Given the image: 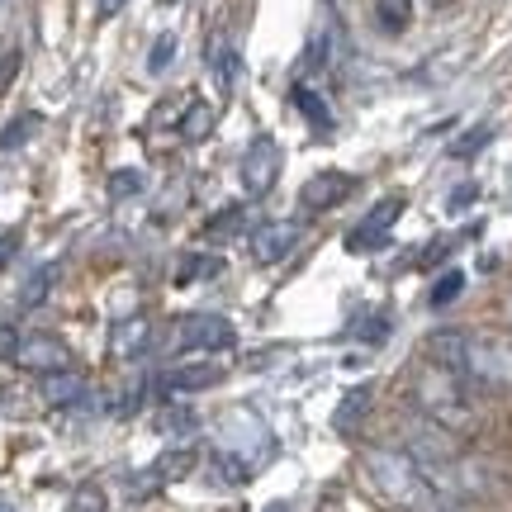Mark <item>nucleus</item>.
Returning <instances> with one entry per match:
<instances>
[{
  "instance_id": "nucleus-1",
  "label": "nucleus",
  "mask_w": 512,
  "mask_h": 512,
  "mask_svg": "<svg viewBox=\"0 0 512 512\" xmlns=\"http://www.w3.org/2000/svg\"><path fill=\"white\" fill-rule=\"evenodd\" d=\"M413 399H418L422 418L437 422L441 432H470V427H475L470 380H460L456 370L437 366V361H427V366L413 375Z\"/></svg>"
},
{
  "instance_id": "nucleus-32",
  "label": "nucleus",
  "mask_w": 512,
  "mask_h": 512,
  "mask_svg": "<svg viewBox=\"0 0 512 512\" xmlns=\"http://www.w3.org/2000/svg\"><path fill=\"white\" fill-rule=\"evenodd\" d=\"M15 72H19V53H10L5 62H0V91H5V86L15 81Z\"/></svg>"
},
{
  "instance_id": "nucleus-34",
  "label": "nucleus",
  "mask_w": 512,
  "mask_h": 512,
  "mask_svg": "<svg viewBox=\"0 0 512 512\" xmlns=\"http://www.w3.org/2000/svg\"><path fill=\"white\" fill-rule=\"evenodd\" d=\"M475 195H479L475 185H460V190H456V195H451V200H446V204H451V209H460V204H470V200H475Z\"/></svg>"
},
{
  "instance_id": "nucleus-33",
  "label": "nucleus",
  "mask_w": 512,
  "mask_h": 512,
  "mask_svg": "<svg viewBox=\"0 0 512 512\" xmlns=\"http://www.w3.org/2000/svg\"><path fill=\"white\" fill-rule=\"evenodd\" d=\"M128 0H95V10H100V19H114L119 10H124Z\"/></svg>"
},
{
  "instance_id": "nucleus-22",
  "label": "nucleus",
  "mask_w": 512,
  "mask_h": 512,
  "mask_svg": "<svg viewBox=\"0 0 512 512\" xmlns=\"http://www.w3.org/2000/svg\"><path fill=\"white\" fill-rule=\"evenodd\" d=\"M460 290H465V275H460V271H446L437 285H432V309H446L451 299H460Z\"/></svg>"
},
{
  "instance_id": "nucleus-4",
  "label": "nucleus",
  "mask_w": 512,
  "mask_h": 512,
  "mask_svg": "<svg viewBox=\"0 0 512 512\" xmlns=\"http://www.w3.org/2000/svg\"><path fill=\"white\" fill-rule=\"evenodd\" d=\"M176 347L181 351H228L238 347V328L219 313H190L176 323Z\"/></svg>"
},
{
  "instance_id": "nucleus-36",
  "label": "nucleus",
  "mask_w": 512,
  "mask_h": 512,
  "mask_svg": "<svg viewBox=\"0 0 512 512\" xmlns=\"http://www.w3.org/2000/svg\"><path fill=\"white\" fill-rule=\"evenodd\" d=\"M162 5H176V0H162Z\"/></svg>"
},
{
  "instance_id": "nucleus-11",
  "label": "nucleus",
  "mask_w": 512,
  "mask_h": 512,
  "mask_svg": "<svg viewBox=\"0 0 512 512\" xmlns=\"http://www.w3.org/2000/svg\"><path fill=\"white\" fill-rule=\"evenodd\" d=\"M43 399L53 408H76L86 399V380L76 370H57V375H43Z\"/></svg>"
},
{
  "instance_id": "nucleus-37",
  "label": "nucleus",
  "mask_w": 512,
  "mask_h": 512,
  "mask_svg": "<svg viewBox=\"0 0 512 512\" xmlns=\"http://www.w3.org/2000/svg\"><path fill=\"white\" fill-rule=\"evenodd\" d=\"M0 512H10V508H5V503H0Z\"/></svg>"
},
{
  "instance_id": "nucleus-17",
  "label": "nucleus",
  "mask_w": 512,
  "mask_h": 512,
  "mask_svg": "<svg viewBox=\"0 0 512 512\" xmlns=\"http://www.w3.org/2000/svg\"><path fill=\"white\" fill-rule=\"evenodd\" d=\"M399 214H403V195H389V200H380L366 214V228H375V233H389V228L399 223Z\"/></svg>"
},
{
  "instance_id": "nucleus-30",
  "label": "nucleus",
  "mask_w": 512,
  "mask_h": 512,
  "mask_svg": "<svg viewBox=\"0 0 512 512\" xmlns=\"http://www.w3.org/2000/svg\"><path fill=\"white\" fill-rule=\"evenodd\" d=\"M19 347H24V337H19V332L5 323V328H0V361H15Z\"/></svg>"
},
{
  "instance_id": "nucleus-16",
  "label": "nucleus",
  "mask_w": 512,
  "mask_h": 512,
  "mask_svg": "<svg viewBox=\"0 0 512 512\" xmlns=\"http://www.w3.org/2000/svg\"><path fill=\"white\" fill-rule=\"evenodd\" d=\"M375 19L389 34H403L413 24V0H375Z\"/></svg>"
},
{
  "instance_id": "nucleus-14",
  "label": "nucleus",
  "mask_w": 512,
  "mask_h": 512,
  "mask_svg": "<svg viewBox=\"0 0 512 512\" xmlns=\"http://www.w3.org/2000/svg\"><path fill=\"white\" fill-rule=\"evenodd\" d=\"M57 266L53 261H48V266H38L34 275H29V280H24V285H19V309H38V304H43V299H48V294H53V285H57Z\"/></svg>"
},
{
  "instance_id": "nucleus-28",
  "label": "nucleus",
  "mask_w": 512,
  "mask_h": 512,
  "mask_svg": "<svg viewBox=\"0 0 512 512\" xmlns=\"http://www.w3.org/2000/svg\"><path fill=\"white\" fill-rule=\"evenodd\" d=\"M157 427H162V432H190V427H195V413H185V408H166L162 418H157Z\"/></svg>"
},
{
  "instance_id": "nucleus-8",
  "label": "nucleus",
  "mask_w": 512,
  "mask_h": 512,
  "mask_svg": "<svg viewBox=\"0 0 512 512\" xmlns=\"http://www.w3.org/2000/svg\"><path fill=\"white\" fill-rule=\"evenodd\" d=\"M15 361L24 370H38V375H57V370L72 366V356H67V347H62L57 337H24V347H19Z\"/></svg>"
},
{
  "instance_id": "nucleus-23",
  "label": "nucleus",
  "mask_w": 512,
  "mask_h": 512,
  "mask_svg": "<svg viewBox=\"0 0 512 512\" xmlns=\"http://www.w3.org/2000/svg\"><path fill=\"white\" fill-rule=\"evenodd\" d=\"M223 261L219 256H190V261H181V271H176V285H190V280H200V275H214Z\"/></svg>"
},
{
  "instance_id": "nucleus-9",
  "label": "nucleus",
  "mask_w": 512,
  "mask_h": 512,
  "mask_svg": "<svg viewBox=\"0 0 512 512\" xmlns=\"http://www.w3.org/2000/svg\"><path fill=\"white\" fill-rule=\"evenodd\" d=\"M223 380V370L214 361H181V366L166 370V389L176 394H200V389H214Z\"/></svg>"
},
{
  "instance_id": "nucleus-29",
  "label": "nucleus",
  "mask_w": 512,
  "mask_h": 512,
  "mask_svg": "<svg viewBox=\"0 0 512 512\" xmlns=\"http://www.w3.org/2000/svg\"><path fill=\"white\" fill-rule=\"evenodd\" d=\"M238 219H242V209H223V214H214V223H204V233L209 238H228L238 228Z\"/></svg>"
},
{
  "instance_id": "nucleus-25",
  "label": "nucleus",
  "mask_w": 512,
  "mask_h": 512,
  "mask_svg": "<svg viewBox=\"0 0 512 512\" xmlns=\"http://www.w3.org/2000/svg\"><path fill=\"white\" fill-rule=\"evenodd\" d=\"M67 512H105V489L100 484H81L67 503Z\"/></svg>"
},
{
  "instance_id": "nucleus-31",
  "label": "nucleus",
  "mask_w": 512,
  "mask_h": 512,
  "mask_svg": "<svg viewBox=\"0 0 512 512\" xmlns=\"http://www.w3.org/2000/svg\"><path fill=\"white\" fill-rule=\"evenodd\" d=\"M19 252V233L10 228V233H0V266H10V256Z\"/></svg>"
},
{
  "instance_id": "nucleus-27",
  "label": "nucleus",
  "mask_w": 512,
  "mask_h": 512,
  "mask_svg": "<svg viewBox=\"0 0 512 512\" xmlns=\"http://www.w3.org/2000/svg\"><path fill=\"white\" fill-rule=\"evenodd\" d=\"M384 242H389V233H375V228H366V223L347 233V247H351V252H366V247H384Z\"/></svg>"
},
{
  "instance_id": "nucleus-15",
  "label": "nucleus",
  "mask_w": 512,
  "mask_h": 512,
  "mask_svg": "<svg viewBox=\"0 0 512 512\" xmlns=\"http://www.w3.org/2000/svg\"><path fill=\"white\" fill-rule=\"evenodd\" d=\"M290 105L304 114V119L318 128V133H328V128H332V114H328V105H323V95L309 91V86H294V91H290Z\"/></svg>"
},
{
  "instance_id": "nucleus-5",
  "label": "nucleus",
  "mask_w": 512,
  "mask_h": 512,
  "mask_svg": "<svg viewBox=\"0 0 512 512\" xmlns=\"http://www.w3.org/2000/svg\"><path fill=\"white\" fill-rule=\"evenodd\" d=\"M294 247H299V228L290 219H266L252 228V261H261V266L285 261Z\"/></svg>"
},
{
  "instance_id": "nucleus-2",
  "label": "nucleus",
  "mask_w": 512,
  "mask_h": 512,
  "mask_svg": "<svg viewBox=\"0 0 512 512\" xmlns=\"http://www.w3.org/2000/svg\"><path fill=\"white\" fill-rule=\"evenodd\" d=\"M366 479L375 484V494H380L384 503H394V508L427 512L432 508V498H437L432 475H427L408 451H394V446H375V451H370L366 456Z\"/></svg>"
},
{
  "instance_id": "nucleus-26",
  "label": "nucleus",
  "mask_w": 512,
  "mask_h": 512,
  "mask_svg": "<svg viewBox=\"0 0 512 512\" xmlns=\"http://www.w3.org/2000/svg\"><path fill=\"white\" fill-rule=\"evenodd\" d=\"M489 138H494V128H489V124L470 128V133H465V138H460V143L451 147V157H475V152H479L484 143H489Z\"/></svg>"
},
{
  "instance_id": "nucleus-12",
  "label": "nucleus",
  "mask_w": 512,
  "mask_h": 512,
  "mask_svg": "<svg viewBox=\"0 0 512 512\" xmlns=\"http://www.w3.org/2000/svg\"><path fill=\"white\" fill-rule=\"evenodd\" d=\"M209 72H214V81H219L223 95L238 86V53H233L228 38H214V43H209Z\"/></svg>"
},
{
  "instance_id": "nucleus-20",
  "label": "nucleus",
  "mask_w": 512,
  "mask_h": 512,
  "mask_svg": "<svg viewBox=\"0 0 512 512\" xmlns=\"http://www.w3.org/2000/svg\"><path fill=\"white\" fill-rule=\"evenodd\" d=\"M366 403H370V389H351L347 399H342V408H337V427H342V432H351V427H356V418L366 413Z\"/></svg>"
},
{
  "instance_id": "nucleus-6",
  "label": "nucleus",
  "mask_w": 512,
  "mask_h": 512,
  "mask_svg": "<svg viewBox=\"0 0 512 512\" xmlns=\"http://www.w3.org/2000/svg\"><path fill=\"white\" fill-rule=\"evenodd\" d=\"M280 176V147L271 138H256L247 147V157H242V185H247V195H266Z\"/></svg>"
},
{
  "instance_id": "nucleus-21",
  "label": "nucleus",
  "mask_w": 512,
  "mask_h": 512,
  "mask_svg": "<svg viewBox=\"0 0 512 512\" xmlns=\"http://www.w3.org/2000/svg\"><path fill=\"white\" fill-rule=\"evenodd\" d=\"M143 171H133V166H124V171H114L110 176V200H128V195H138L143 190Z\"/></svg>"
},
{
  "instance_id": "nucleus-3",
  "label": "nucleus",
  "mask_w": 512,
  "mask_h": 512,
  "mask_svg": "<svg viewBox=\"0 0 512 512\" xmlns=\"http://www.w3.org/2000/svg\"><path fill=\"white\" fill-rule=\"evenodd\" d=\"M456 375L484 389H512V342L494 332H465Z\"/></svg>"
},
{
  "instance_id": "nucleus-24",
  "label": "nucleus",
  "mask_w": 512,
  "mask_h": 512,
  "mask_svg": "<svg viewBox=\"0 0 512 512\" xmlns=\"http://www.w3.org/2000/svg\"><path fill=\"white\" fill-rule=\"evenodd\" d=\"M171 57H176V34H162L157 43H152V53H147V72L162 76L166 67H171Z\"/></svg>"
},
{
  "instance_id": "nucleus-35",
  "label": "nucleus",
  "mask_w": 512,
  "mask_h": 512,
  "mask_svg": "<svg viewBox=\"0 0 512 512\" xmlns=\"http://www.w3.org/2000/svg\"><path fill=\"white\" fill-rule=\"evenodd\" d=\"M427 512H460V508H437V503H432V508H427Z\"/></svg>"
},
{
  "instance_id": "nucleus-10",
  "label": "nucleus",
  "mask_w": 512,
  "mask_h": 512,
  "mask_svg": "<svg viewBox=\"0 0 512 512\" xmlns=\"http://www.w3.org/2000/svg\"><path fill=\"white\" fill-rule=\"evenodd\" d=\"M190 470H195V451L190 446H166L162 456H157V465L147 470V484H176Z\"/></svg>"
},
{
  "instance_id": "nucleus-7",
  "label": "nucleus",
  "mask_w": 512,
  "mask_h": 512,
  "mask_svg": "<svg viewBox=\"0 0 512 512\" xmlns=\"http://www.w3.org/2000/svg\"><path fill=\"white\" fill-rule=\"evenodd\" d=\"M356 190V181H351L347 171H318L313 181H304V190H299V204L309 209V214H323V209H332V204H342Z\"/></svg>"
},
{
  "instance_id": "nucleus-19",
  "label": "nucleus",
  "mask_w": 512,
  "mask_h": 512,
  "mask_svg": "<svg viewBox=\"0 0 512 512\" xmlns=\"http://www.w3.org/2000/svg\"><path fill=\"white\" fill-rule=\"evenodd\" d=\"M34 128H38V114H19L15 124H5V128H0V152H15V147L24 143V138H29Z\"/></svg>"
},
{
  "instance_id": "nucleus-13",
  "label": "nucleus",
  "mask_w": 512,
  "mask_h": 512,
  "mask_svg": "<svg viewBox=\"0 0 512 512\" xmlns=\"http://www.w3.org/2000/svg\"><path fill=\"white\" fill-rule=\"evenodd\" d=\"M214 105H204V100H190L181 110V143H204L209 138V128H214Z\"/></svg>"
},
{
  "instance_id": "nucleus-18",
  "label": "nucleus",
  "mask_w": 512,
  "mask_h": 512,
  "mask_svg": "<svg viewBox=\"0 0 512 512\" xmlns=\"http://www.w3.org/2000/svg\"><path fill=\"white\" fill-rule=\"evenodd\" d=\"M114 351H119L124 361L143 356V351H147V328H143V323H128V328H119V337H114Z\"/></svg>"
}]
</instances>
